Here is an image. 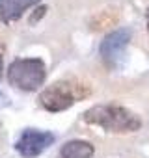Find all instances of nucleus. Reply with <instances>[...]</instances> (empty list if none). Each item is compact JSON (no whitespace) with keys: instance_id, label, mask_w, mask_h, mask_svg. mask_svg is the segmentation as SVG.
I'll list each match as a JSON object with an SVG mask.
<instances>
[{"instance_id":"nucleus-7","label":"nucleus","mask_w":149,"mask_h":158,"mask_svg":"<svg viewBox=\"0 0 149 158\" xmlns=\"http://www.w3.org/2000/svg\"><path fill=\"white\" fill-rule=\"evenodd\" d=\"M95 147L86 139H69L60 147L58 158H92Z\"/></svg>"},{"instance_id":"nucleus-1","label":"nucleus","mask_w":149,"mask_h":158,"mask_svg":"<svg viewBox=\"0 0 149 158\" xmlns=\"http://www.w3.org/2000/svg\"><path fill=\"white\" fill-rule=\"evenodd\" d=\"M84 123L101 127L106 132L129 134L142 128V119L125 106L119 104H95L82 114Z\"/></svg>"},{"instance_id":"nucleus-4","label":"nucleus","mask_w":149,"mask_h":158,"mask_svg":"<svg viewBox=\"0 0 149 158\" xmlns=\"http://www.w3.org/2000/svg\"><path fill=\"white\" fill-rule=\"evenodd\" d=\"M130 30L129 28H117L114 32H110L99 47V54L104 61V65L112 71H117L123 67L125 63V56H127V47L130 41Z\"/></svg>"},{"instance_id":"nucleus-5","label":"nucleus","mask_w":149,"mask_h":158,"mask_svg":"<svg viewBox=\"0 0 149 158\" xmlns=\"http://www.w3.org/2000/svg\"><path fill=\"white\" fill-rule=\"evenodd\" d=\"M54 139L56 138L52 132H45L37 128H24L15 143V149L23 158H36L45 149H49L54 143Z\"/></svg>"},{"instance_id":"nucleus-8","label":"nucleus","mask_w":149,"mask_h":158,"mask_svg":"<svg viewBox=\"0 0 149 158\" xmlns=\"http://www.w3.org/2000/svg\"><path fill=\"white\" fill-rule=\"evenodd\" d=\"M108 13H110V11H103L101 15H97V17L92 21V26H90V28H92V30H103V28H106V26L114 24L117 17L110 19V17H108Z\"/></svg>"},{"instance_id":"nucleus-11","label":"nucleus","mask_w":149,"mask_h":158,"mask_svg":"<svg viewBox=\"0 0 149 158\" xmlns=\"http://www.w3.org/2000/svg\"><path fill=\"white\" fill-rule=\"evenodd\" d=\"M147 30H149V13H147Z\"/></svg>"},{"instance_id":"nucleus-10","label":"nucleus","mask_w":149,"mask_h":158,"mask_svg":"<svg viewBox=\"0 0 149 158\" xmlns=\"http://www.w3.org/2000/svg\"><path fill=\"white\" fill-rule=\"evenodd\" d=\"M0 76H2V56H0Z\"/></svg>"},{"instance_id":"nucleus-6","label":"nucleus","mask_w":149,"mask_h":158,"mask_svg":"<svg viewBox=\"0 0 149 158\" xmlns=\"http://www.w3.org/2000/svg\"><path fill=\"white\" fill-rule=\"evenodd\" d=\"M41 0H0V23L13 24L17 23L24 11L32 6H36Z\"/></svg>"},{"instance_id":"nucleus-3","label":"nucleus","mask_w":149,"mask_h":158,"mask_svg":"<svg viewBox=\"0 0 149 158\" xmlns=\"http://www.w3.org/2000/svg\"><path fill=\"white\" fill-rule=\"evenodd\" d=\"M47 78V65L39 58H19L8 67V82L21 91H36Z\"/></svg>"},{"instance_id":"nucleus-9","label":"nucleus","mask_w":149,"mask_h":158,"mask_svg":"<svg viewBox=\"0 0 149 158\" xmlns=\"http://www.w3.org/2000/svg\"><path fill=\"white\" fill-rule=\"evenodd\" d=\"M45 11H47V8H45V6L37 8V10H36V15H32V17H30V24H36V23H37V21L45 15Z\"/></svg>"},{"instance_id":"nucleus-2","label":"nucleus","mask_w":149,"mask_h":158,"mask_svg":"<svg viewBox=\"0 0 149 158\" xmlns=\"http://www.w3.org/2000/svg\"><path fill=\"white\" fill-rule=\"evenodd\" d=\"M90 95V88L77 80H58L45 88L39 95V104L47 112H63L69 110L77 101Z\"/></svg>"}]
</instances>
